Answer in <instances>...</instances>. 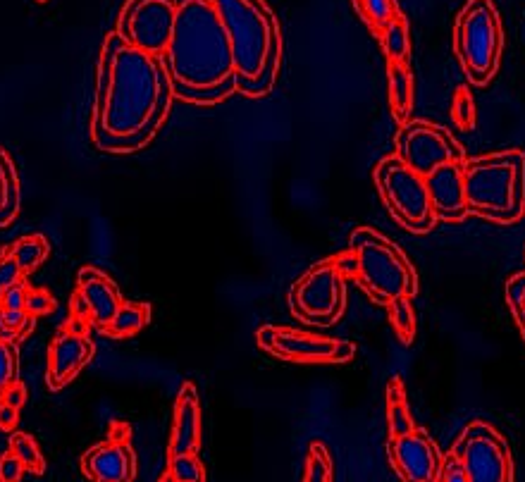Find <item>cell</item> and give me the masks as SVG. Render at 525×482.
I'll return each mask as SVG.
<instances>
[{
	"label": "cell",
	"mask_w": 525,
	"mask_h": 482,
	"mask_svg": "<svg viewBox=\"0 0 525 482\" xmlns=\"http://www.w3.org/2000/svg\"><path fill=\"white\" fill-rule=\"evenodd\" d=\"M163 58L132 46L117 32L103 41L91 139L105 153H132L156 139L172 103Z\"/></svg>",
	"instance_id": "1"
},
{
	"label": "cell",
	"mask_w": 525,
	"mask_h": 482,
	"mask_svg": "<svg viewBox=\"0 0 525 482\" xmlns=\"http://www.w3.org/2000/svg\"><path fill=\"white\" fill-rule=\"evenodd\" d=\"M163 63L170 79L189 86H215L232 77V46L213 0H177Z\"/></svg>",
	"instance_id": "2"
},
{
	"label": "cell",
	"mask_w": 525,
	"mask_h": 482,
	"mask_svg": "<svg viewBox=\"0 0 525 482\" xmlns=\"http://www.w3.org/2000/svg\"><path fill=\"white\" fill-rule=\"evenodd\" d=\"M468 213L514 225L525 215V153L518 148L463 160Z\"/></svg>",
	"instance_id": "3"
},
{
	"label": "cell",
	"mask_w": 525,
	"mask_h": 482,
	"mask_svg": "<svg viewBox=\"0 0 525 482\" xmlns=\"http://www.w3.org/2000/svg\"><path fill=\"white\" fill-rule=\"evenodd\" d=\"M232 46L237 86L263 72L270 55H282V36L265 0H213Z\"/></svg>",
	"instance_id": "4"
},
{
	"label": "cell",
	"mask_w": 525,
	"mask_h": 482,
	"mask_svg": "<svg viewBox=\"0 0 525 482\" xmlns=\"http://www.w3.org/2000/svg\"><path fill=\"white\" fill-rule=\"evenodd\" d=\"M454 48L468 82L487 86L504 53V24L494 0H468L454 24Z\"/></svg>",
	"instance_id": "5"
},
{
	"label": "cell",
	"mask_w": 525,
	"mask_h": 482,
	"mask_svg": "<svg viewBox=\"0 0 525 482\" xmlns=\"http://www.w3.org/2000/svg\"><path fill=\"white\" fill-rule=\"evenodd\" d=\"M349 249L358 256L356 282L378 304H387L394 296H416L418 275L413 263L394 241L382 237L370 227H356L351 232Z\"/></svg>",
	"instance_id": "6"
},
{
	"label": "cell",
	"mask_w": 525,
	"mask_h": 482,
	"mask_svg": "<svg viewBox=\"0 0 525 482\" xmlns=\"http://www.w3.org/2000/svg\"><path fill=\"white\" fill-rule=\"evenodd\" d=\"M375 184L380 199L389 215L411 234H428L435 227V210H432L425 177L411 170L399 156L382 158L375 168Z\"/></svg>",
	"instance_id": "7"
},
{
	"label": "cell",
	"mask_w": 525,
	"mask_h": 482,
	"mask_svg": "<svg viewBox=\"0 0 525 482\" xmlns=\"http://www.w3.org/2000/svg\"><path fill=\"white\" fill-rule=\"evenodd\" d=\"M289 311L301 323L332 327L347 311V280L332 261L311 265L289 289Z\"/></svg>",
	"instance_id": "8"
},
{
	"label": "cell",
	"mask_w": 525,
	"mask_h": 482,
	"mask_svg": "<svg viewBox=\"0 0 525 482\" xmlns=\"http://www.w3.org/2000/svg\"><path fill=\"white\" fill-rule=\"evenodd\" d=\"M466 468L468 482H511L514 480V459L509 442L494 425L485 420L468 423L452 447Z\"/></svg>",
	"instance_id": "9"
},
{
	"label": "cell",
	"mask_w": 525,
	"mask_h": 482,
	"mask_svg": "<svg viewBox=\"0 0 525 482\" xmlns=\"http://www.w3.org/2000/svg\"><path fill=\"white\" fill-rule=\"evenodd\" d=\"M177 0H127L115 32L141 51L163 58L175 29Z\"/></svg>",
	"instance_id": "10"
},
{
	"label": "cell",
	"mask_w": 525,
	"mask_h": 482,
	"mask_svg": "<svg viewBox=\"0 0 525 482\" xmlns=\"http://www.w3.org/2000/svg\"><path fill=\"white\" fill-rule=\"evenodd\" d=\"M258 346L292 363H349L356 356V346L347 339L318 337L311 332L294 330V327H261Z\"/></svg>",
	"instance_id": "11"
},
{
	"label": "cell",
	"mask_w": 525,
	"mask_h": 482,
	"mask_svg": "<svg viewBox=\"0 0 525 482\" xmlns=\"http://www.w3.org/2000/svg\"><path fill=\"white\" fill-rule=\"evenodd\" d=\"M397 156L423 177L444 163L466 160L463 146L449 134V129L428 120H409L401 125L397 134Z\"/></svg>",
	"instance_id": "12"
},
{
	"label": "cell",
	"mask_w": 525,
	"mask_h": 482,
	"mask_svg": "<svg viewBox=\"0 0 525 482\" xmlns=\"http://www.w3.org/2000/svg\"><path fill=\"white\" fill-rule=\"evenodd\" d=\"M122 301L125 299H122L120 287L108 275L91 265L79 270L77 292L72 296V318L103 330L115 318Z\"/></svg>",
	"instance_id": "13"
},
{
	"label": "cell",
	"mask_w": 525,
	"mask_h": 482,
	"mask_svg": "<svg viewBox=\"0 0 525 482\" xmlns=\"http://www.w3.org/2000/svg\"><path fill=\"white\" fill-rule=\"evenodd\" d=\"M387 456L401 480L440 482L442 454L423 430L416 428L404 437H389Z\"/></svg>",
	"instance_id": "14"
},
{
	"label": "cell",
	"mask_w": 525,
	"mask_h": 482,
	"mask_svg": "<svg viewBox=\"0 0 525 482\" xmlns=\"http://www.w3.org/2000/svg\"><path fill=\"white\" fill-rule=\"evenodd\" d=\"M82 473L94 482H132L139 473L137 451L127 435H113L108 442L94 444L84 451Z\"/></svg>",
	"instance_id": "15"
},
{
	"label": "cell",
	"mask_w": 525,
	"mask_h": 482,
	"mask_svg": "<svg viewBox=\"0 0 525 482\" xmlns=\"http://www.w3.org/2000/svg\"><path fill=\"white\" fill-rule=\"evenodd\" d=\"M94 358V342L84 332L65 330L53 339L48 349L46 385L51 392H60L89 366Z\"/></svg>",
	"instance_id": "16"
},
{
	"label": "cell",
	"mask_w": 525,
	"mask_h": 482,
	"mask_svg": "<svg viewBox=\"0 0 525 482\" xmlns=\"http://www.w3.org/2000/svg\"><path fill=\"white\" fill-rule=\"evenodd\" d=\"M425 187L437 220L459 222L468 218L466 189H463V160H452L425 175Z\"/></svg>",
	"instance_id": "17"
},
{
	"label": "cell",
	"mask_w": 525,
	"mask_h": 482,
	"mask_svg": "<svg viewBox=\"0 0 525 482\" xmlns=\"http://www.w3.org/2000/svg\"><path fill=\"white\" fill-rule=\"evenodd\" d=\"M201 447V401L194 382H184L175 399L170 432V456L199 454Z\"/></svg>",
	"instance_id": "18"
},
{
	"label": "cell",
	"mask_w": 525,
	"mask_h": 482,
	"mask_svg": "<svg viewBox=\"0 0 525 482\" xmlns=\"http://www.w3.org/2000/svg\"><path fill=\"white\" fill-rule=\"evenodd\" d=\"M20 177H17L15 163H12L10 153L0 146V230L15 222L20 213Z\"/></svg>",
	"instance_id": "19"
},
{
	"label": "cell",
	"mask_w": 525,
	"mask_h": 482,
	"mask_svg": "<svg viewBox=\"0 0 525 482\" xmlns=\"http://www.w3.org/2000/svg\"><path fill=\"white\" fill-rule=\"evenodd\" d=\"M389 105L397 122H409L413 110V77L406 63H389Z\"/></svg>",
	"instance_id": "20"
},
{
	"label": "cell",
	"mask_w": 525,
	"mask_h": 482,
	"mask_svg": "<svg viewBox=\"0 0 525 482\" xmlns=\"http://www.w3.org/2000/svg\"><path fill=\"white\" fill-rule=\"evenodd\" d=\"M148 323H151V306L139 304V301H122L115 318L101 332L115 339H125L139 335Z\"/></svg>",
	"instance_id": "21"
},
{
	"label": "cell",
	"mask_w": 525,
	"mask_h": 482,
	"mask_svg": "<svg viewBox=\"0 0 525 482\" xmlns=\"http://www.w3.org/2000/svg\"><path fill=\"white\" fill-rule=\"evenodd\" d=\"M387 425H389V437H404L409 432L416 430L413 423L409 401H406V389L404 382L399 378H392L387 385Z\"/></svg>",
	"instance_id": "22"
},
{
	"label": "cell",
	"mask_w": 525,
	"mask_h": 482,
	"mask_svg": "<svg viewBox=\"0 0 525 482\" xmlns=\"http://www.w3.org/2000/svg\"><path fill=\"white\" fill-rule=\"evenodd\" d=\"M172 84V96L179 98L184 103H196V105H213L225 101L227 96H232L237 91V74H232L230 79L225 82L215 84V86H189L182 82H175L170 79Z\"/></svg>",
	"instance_id": "23"
},
{
	"label": "cell",
	"mask_w": 525,
	"mask_h": 482,
	"mask_svg": "<svg viewBox=\"0 0 525 482\" xmlns=\"http://www.w3.org/2000/svg\"><path fill=\"white\" fill-rule=\"evenodd\" d=\"M378 34L389 63H409L411 36H409V24H406L404 17L394 15L392 20L382 24Z\"/></svg>",
	"instance_id": "24"
},
{
	"label": "cell",
	"mask_w": 525,
	"mask_h": 482,
	"mask_svg": "<svg viewBox=\"0 0 525 482\" xmlns=\"http://www.w3.org/2000/svg\"><path fill=\"white\" fill-rule=\"evenodd\" d=\"M8 253L20 265L22 275H29L36 268H41L46 263V258L51 256V241L43 237V234H27V237L17 239Z\"/></svg>",
	"instance_id": "25"
},
{
	"label": "cell",
	"mask_w": 525,
	"mask_h": 482,
	"mask_svg": "<svg viewBox=\"0 0 525 482\" xmlns=\"http://www.w3.org/2000/svg\"><path fill=\"white\" fill-rule=\"evenodd\" d=\"M385 306L389 311V323H392L394 332H397L399 342L404 346H409L413 342V337H416V327H418L411 296H406V294L394 296V299L387 301Z\"/></svg>",
	"instance_id": "26"
},
{
	"label": "cell",
	"mask_w": 525,
	"mask_h": 482,
	"mask_svg": "<svg viewBox=\"0 0 525 482\" xmlns=\"http://www.w3.org/2000/svg\"><path fill=\"white\" fill-rule=\"evenodd\" d=\"M10 451L22 461L24 471L27 473L43 475V471H46V459H43L41 447L36 444L32 435H27V432H17V435H12Z\"/></svg>",
	"instance_id": "27"
},
{
	"label": "cell",
	"mask_w": 525,
	"mask_h": 482,
	"mask_svg": "<svg viewBox=\"0 0 525 482\" xmlns=\"http://www.w3.org/2000/svg\"><path fill=\"white\" fill-rule=\"evenodd\" d=\"M36 318L27 311H15V308L0 306V339L3 342H20L27 339L29 332L34 330Z\"/></svg>",
	"instance_id": "28"
},
{
	"label": "cell",
	"mask_w": 525,
	"mask_h": 482,
	"mask_svg": "<svg viewBox=\"0 0 525 482\" xmlns=\"http://www.w3.org/2000/svg\"><path fill=\"white\" fill-rule=\"evenodd\" d=\"M163 480L175 482H206V468L199 454H175L168 459V473Z\"/></svg>",
	"instance_id": "29"
},
{
	"label": "cell",
	"mask_w": 525,
	"mask_h": 482,
	"mask_svg": "<svg viewBox=\"0 0 525 482\" xmlns=\"http://www.w3.org/2000/svg\"><path fill=\"white\" fill-rule=\"evenodd\" d=\"M332 456L330 449L325 447L323 442H311L308 444V454H306V471L301 478L306 482H332Z\"/></svg>",
	"instance_id": "30"
},
{
	"label": "cell",
	"mask_w": 525,
	"mask_h": 482,
	"mask_svg": "<svg viewBox=\"0 0 525 482\" xmlns=\"http://www.w3.org/2000/svg\"><path fill=\"white\" fill-rule=\"evenodd\" d=\"M358 5V12H361V17L366 20L370 27L378 32L382 24L392 20L394 15H399L397 10V3L394 0H356Z\"/></svg>",
	"instance_id": "31"
},
{
	"label": "cell",
	"mask_w": 525,
	"mask_h": 482,
	"mask_svg": "<svg viewBox=\"0 0 525 482\" xmlns=\"http://www.w3.org/2000/svg\"><path fill=\"white\" fill-rule=\"evenodd\" d=\"M506 304H509L514 320L525 342V273H516L506 282Z\"/></svg>",
	"instance_id": "32"
},
{
	"label": "cell",
	"mask_w": 525,
	"mask_h": 482,
	"mask_svg": "<svg viewBox=\"0 0 525 482\" xmlns=\"http://www.w3.org/2000/svg\"><path fill=\"white\" fill-rule=\"evenodd\" d=\"M20 378V349L15 342L0 339V397L3 389Z\"/></svg>",
	"instance_id": "33"
},
{
	"label": "cell",
	"mask_w": 525,
	"mask_h": 482,
	"mask_svg": "<svg viewBox=\"0 0 525 482\" xmlns=\"http://www.w3.org/2000/svg\"><path fill=\"white\" fill-rule=\"evenodd\" d=\"M452 117H454L456 127H461V132H471V129L475 127V101L466 86H459V89L454 91Z\"/></svg>",
	"instance_id": "34"
},
{
	"label": "cell",
	"mask_w": 525,
	"mask_h": 482,
	"mask_svg": "<svg viewBox=\"0 0 525 482\" xmlns=\"http://www.w3.org/2000/svg\"><path fill=\"white\" fill-rule=\"evenodd\" d=\"M55 304L53 294L48 292V289H32L29 287L27 292V301H24V311L29 315H34V318H43V315H51L55 313Z\"/></svg>",
	"instance_id": "35"
},
{
	"label": "cell",
	"mask_w": 525,
	"mask_h": 482,
	"mask_svg": "<svg viewBox=\"0 0 525 482\" xmlns=\"http://www.w3.org/2000/svg\"><path fill=\"white\" fill-rule=\"evenodd\" d=\"M27 292H29V284L22 280H17L15 284H10L8 289H5L3 296H0V306L3 308H15V311H24V301H27Z\"/></svg>",
	"instance_id": "36"
},
{
	"label": "cell",
	"mask_w": 525,
	"mask_h": 482,
	"mask_svg": "<svg viewBox=\"0 0 525 482\" xmlns=\"http://www.w3.org/2000/svg\"><path fill=\"white\" fill-rule=\"evenodd\" d=\"M22 277L24 275H22L20 265L15 263V258H12L8 251L0 253V296H3V292L10 287V284L22 280Z\"/></svg>",
	"instance_id": "37"
},
{
	"label": "cell",
	"mask_w": 525,
	"mask_h": 482,
	"mask_svg": "<svg viewBox=\"0 0 525 482\" xmlns=\"http://www.w3.org/2000/svg\"><path fill=\"white\" fill-rule=\"evenodd\" d=\"M440 480H442V482H468L466 468H463L461 459L454 454V451H449L447 456H442Z\"/></svg>",
	"instance_id": "38"
},
{
	"label": "cell",
	"mask_w": 525,
	"mask_h": 482,
	"mask_svg": "<svg viewBox=\"0 0 525 482\" xmlns=\"http://www.w3.org/2000/svg\"><path fill=\"white\" fill-rule=\"evenodd\" d=\"M332 265H335V270L339 275L344 277V280H356L358 275V256L354 251H344V253H337L335 258H330Z\"/></svg>",
	"instance_id": "39"
},
{
	"label": "cell",
	"mask_w": 525,
	"mask_h": 482,
	"mask_svg": "<svg viewBox=\"0 0 525 482\" xmlns=\"http://www.w3.org/2000/svg\"><path fill=\"white\" fill-rule=\"evenodd\" d=\"M27 473L24 471L22 461L17 459L12 451H8V454H3V459H0V480L3 482H20L22 475Z\"/></svg>",
	"instance_id": "40"
},
{
	"label": "cell",
	"mask_w": 525,
	"mask_h": 482,
	"mask_svg": "<svg viewBox=\"0 0 525 482\" xmlns=\"http://www.w3.org/2000/svg\"><path fill=\"white\" fill-rule=\"evenodd\" d=\"M0 401L17 411L24 409V404H27V385H24L20 378H17L15 382H10V385L3 389V397H0Z\"/></svg>",
	"instance_id": "41"
},
{
	"label": "cell",
	"mask_w": 525,
	"mask_h": 482,
	"mask_svg": "<svg viewBox=\"0 0 525 482\" xmlns=\"http://www.w3.org/2000/svg\"><path fill=\"white\" fill-rule=\"evenodd\" d=\"M17 420H20V411L0 401V430L12 432L17 428Z\"/></svg>",
	"instance_id": "42"
},
{
	"label": "cell",
	"mask_w": 525,
	"mask_h": 482,
	"mask_svg": "<svg viewBox=\"0 0 525 482\" xmlns=\"http://www.w3.org/2000/svg\"><path fill=\"white\" fill-rule=\"evenodd\" d=\"M36 3H46V0H36Z\"/></svg>",
	"instance_id": "43"
}]
</instances>
